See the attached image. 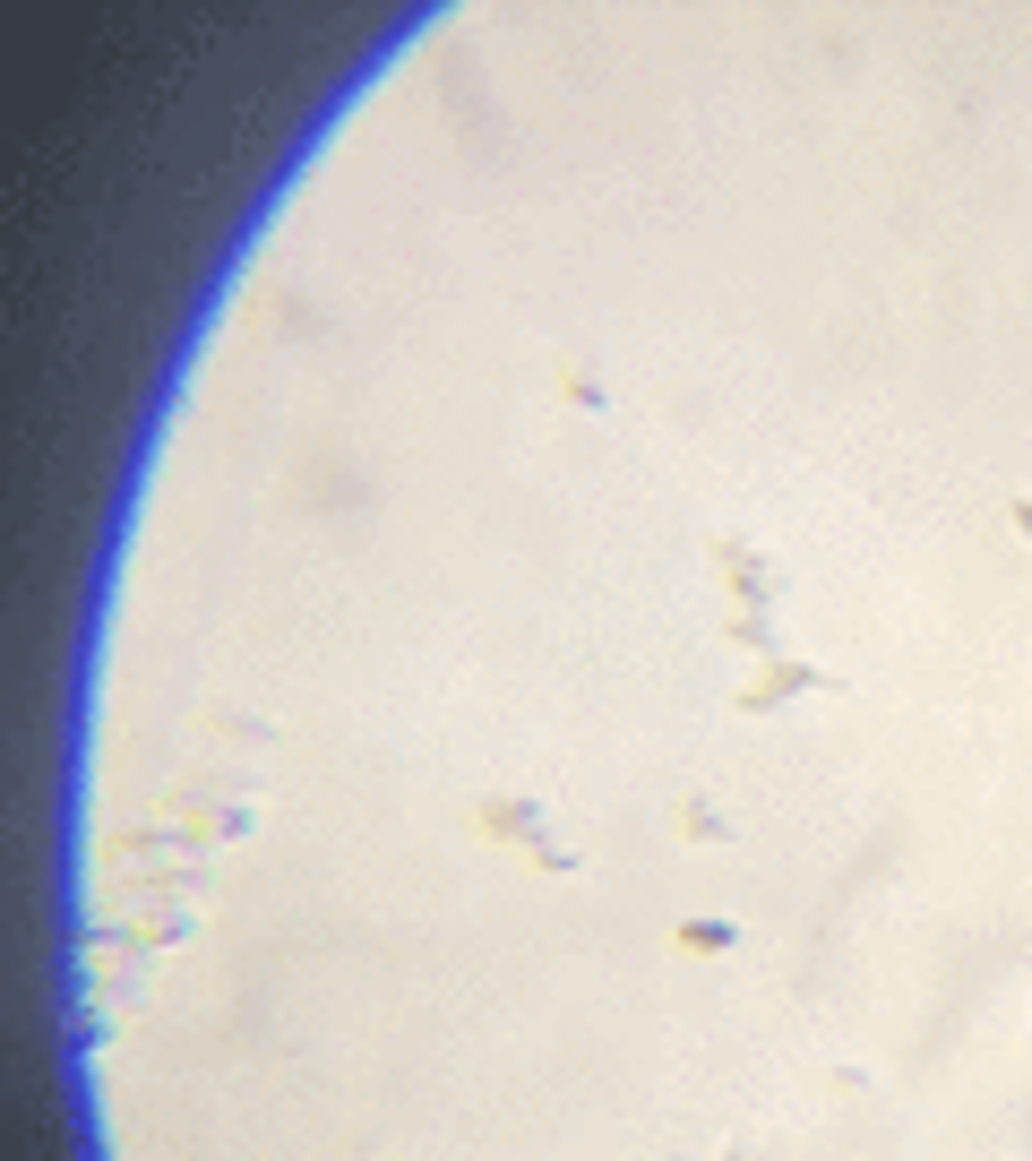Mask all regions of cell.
Here are the masks:
<instances>
[]
</instances>
